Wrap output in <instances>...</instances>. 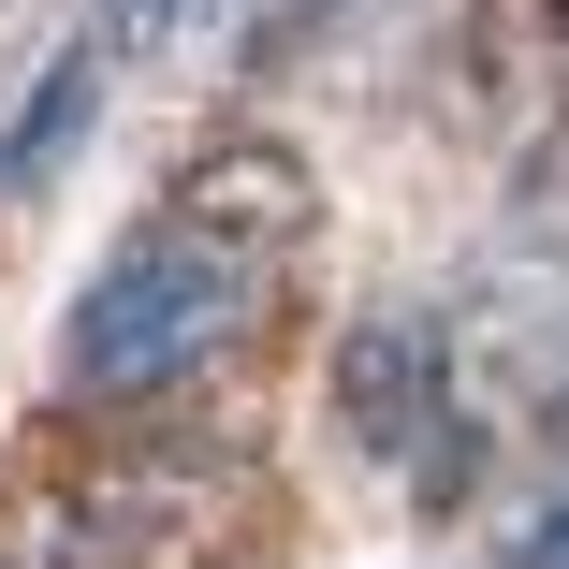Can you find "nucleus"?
Instances as JSON below:
<instances>
[{
  "instance_id": "nucleus-1",
  "label": "nucleus",
  "mask_w": 569,
  "mask_h": 569,
  "mask_svg": "<svg viewBox=\"0 0 569 569\" xmlns=\"http://www.w3.org/2000/svg\"><path fill=\"white\" fill-rule=\"evenodd\" d=\"M307 234V161L278 132H219L176 161L161 219L73 292V336H59V380L73 395H161L176 366H204L219 336L263 307V278L292 263Z\"/></svg>"
},
{
  "instance_id": "nucleus-2",
  "label": "nucleus",
  "mask_w": 569,
  "mask_h": 569,
  "mask_svg": "<svg viewBox=\"0 0 569 569\" xmlns=\"http://www.w3.org/2000/svg\"><path fill=\"white\" fill-rule=\"evenodd\" d=\"M336 409L409 497H468V423H452V321L438 307H366L336 336Z\"/></svg>"
},
{
  "instance_id": "nucleus-3",
  "label": "nucleus",
  "mask_w": 569,
  "mask_h": 569,
  "mask_svg": "<svg viewBox=\"0 0 569 569\" xmlns=\"http://www.w3.org/2000/svg\"><path fill=\"white\" fill-rule=\"evenodd\" d=\"M102 118V44L73 30L59 59H44V88H30V118H16V147H0V190H59V161H73V132Z\"/></svg>"
},
{
  "instance_id": "nucleus-4",
  "label": "nucleus",
  "mask_w": 569,
  "mask_h": 569,
  "mask_svg": "<svg viewBox=\"0 0 569 569\" xmlns=\"http://www.w3.org/2000/svg\"><path fill=\"white\" fill-rule=\"evenodd\" d=\"M380 0H263L249 16V73H278V59H307V44H336V30H366Z\"/></svg>"
},
{
  "instance_id": "nucleus-5",
  "label": "nucleus",
  "mask_w": 569,
  "mask_h": 569,
  "mask_svg": "<svg viewBox=\"0 0 569 569\" xmlns=\"http://www.w3.org/2000/svg\"><path fill=\"white\" fill-rule=\"evenodd\" d=\"M147 30H176V0H102V59H118V44H147Z\"/></svg>"
},
{
  "instance_id": "nucleus-6",
  "label": "nucleus",
  "mask_w": 569,
  "mask_h": 569,
  "mask_svg": "<svg viewBox=\"0 0 569 569\" xmlns=\"http://www.w3.org/2000/svg\"><path fill=\"white\" fill-rule=\"evenodd\" d=\"M511 569H569V511H540V526H526V555H511Z\"/></svg>"
}]
</instances>
